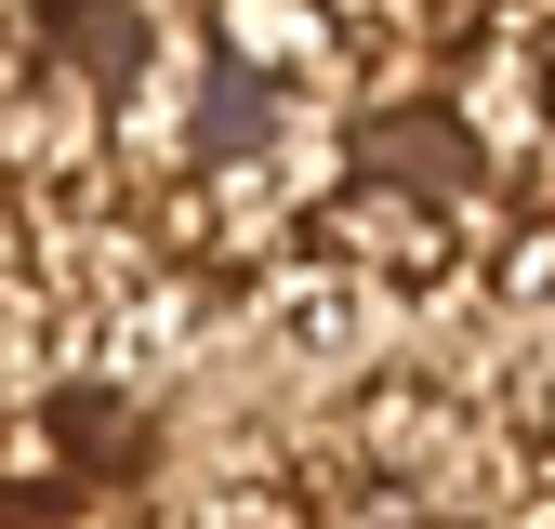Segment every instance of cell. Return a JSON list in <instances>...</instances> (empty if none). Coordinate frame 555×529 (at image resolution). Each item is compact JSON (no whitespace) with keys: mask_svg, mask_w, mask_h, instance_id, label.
<instances>
[{"mask_svg":"<svg viewBox=\"0 0 555 529\" xmlns=\"http://www.w3.org/2000/svg\"><path fill=\"white\" fill-rule=\"evenodd\" d=\"M542 93H555V40H542Z\"/></svg>","mask_w":555,"mask_h":529,"instance_id":"7","label":"cell"},{"mask_svg":"<svg viewBox=\"0 0 555 529\" xmlns=\"http://www.w3.org/2000/svg\"><path fill=\"white\" fill-rule=\"evenodd\" d=\"M371 292L358 279H344V264L331 251H264V264H238V331H251V345L264 358H292V371H344V358H358L371 345Z\"/></svg>","mask_w":555,"mask_h":529,"instance_id":"2","label":"cell"},{"mask_svg":"<svg viewBox=\"0 0 555 529\" xmlns=\"http://www.w3.org/2000/svg\"><path fill=\"white\" fill-rule=\"evenodd\" d=\"M331 27H384V14H424V0H318Z\"/></svg>","mask_w":555,"mask_h":529,"instance_id":"5","label":"cell"},{"mask_svg":"<svg viewBox=\"0 0 555 529\" xmlns=\"http://www.w3.org/2000/svg\"><path fill=\"white\" fill-rule=\"evenodd\" d=\"M305 225H318V251H331L371 305H450V292H463V225L437 212L424 185H397V172H344Z\"/></svg>","mask_w":555,"mask_h":529,"instance_id":"1","label":"cell"},{"mask_svg":"<svg viewBox=\"0 0 555 529\" xmlns=\"http://www.w3.org/2000/svg\"><path fill=\"white\" fill-rule=\"evenodd\" d=\"M450 106H463V146L490 159L503 185L555 146V93H542V40H463V66H450Z\"/></svg>","mask_w":555,"mask_h":529,"instance_id":"4","label":"cell"},{"mask_svg":"<svg viewBox=\"0 0 555 529\" xmlns=\"http://www.w3.org/2000/svg\"><path fill=\"white\" fill-rule=\"evenodd\" d=\"M27 14H40V0H0V27H27Z\"/></svg>","mask_w":555,"mask_h":529,"instance_id":"6","label":"cell"},{"mask_svg":"<svg viewBox=\"0 0 555 529\" xmlns=\"http://www.w3.org/2000/svg\"><path fill=\"white\" fill-rule=\"evenodd\" d=\"M198 27H212V53L251 66L278 106H331L344 119V27L318 14V0H212Z\"/></svg>","mask_w":555,"mask_h":529,"instance_id":"3","label":"cell"}]
</instances>
